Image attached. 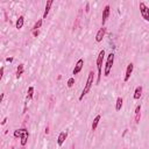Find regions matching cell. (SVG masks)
I'll list each match as a JSON object with an SVG mask.
<instances>
[{
  "mask_svg": "<svg viewBox=\"0 0 149 149\" xmlns=\"http://www.w3.org/2000/svg\"><path fill=\"white\" fill-rule=\"evenodd\" d=\"M23 23H25V16L23 15H20L19 19L16 20V23H15V28L17 30H20L22 27H23Z\"/></svg>",
  "mask_w": 149,
  "mask_h": 149,
  "instance_id": "obj_11",
  "label": "cell"
},
{
  "mask_svg": "<svg viewBox=\"0 0 149 149\" xmlns=\"http://www.w3.org/2000/svg\"><path fill=\"white\" fill-rule=\"evenodd\" d=\"M66 138H68V134H66L65 132H61V133L58 134V138H57V144H58L60 147L63 146V143L65 142Z\"/></svg>",
  "mask_w": 149,
  "mask_h": 149,
  "instance_id": "obj_10",
  "label": "cell"
},
{
  "mask_svg": "<svg viewBox=\"0 0 149 149\" xmlns=\"http://www.w3.org/2000/svg\"><path fill=\"white\" fill-rule=\"evenodd\" d=\"M140 13L142 15V17L146 21L149 22V7L144 4V3H140Z\"/></svg>",
  "mask_w": 149,
  "mask_h": 149,
  "instance_id": "obj_4",
  "label": "cell"
},
{
  "mask_svg": "<svg viewBox=\"0 0 149 149\" xmlns=\"http://www.w3.org/2000/svg\"><path fill=\"white\" fill-rule=\"evenodd\" d=\"M105 34H106V28H105V27H101V28L98 30V33L96 34V42H101L103 39H104V36H105Z\"/></svg>",
  "mask_w": 149,
  "mask_h": 149,
  "instance_id": "obj_9",
  "label": "cell"
},
{
  "mask_svg": "<svg viewBox=\"0 0 149 149\" xmlns=\"http://www.w3.org/2000/svg\"><path fill=\"white\" fill-rule=\"evenodd\" d=\"M109 13H111V11H109V6L106 5V6L104 7V11H103V19H101L103 27H104V25H105L106 21H107V19H108V16H109Z\"/></svg>",
  "mask_w": 149,
  "mask_h": 149,
  "instance_id": "obj_8",
  "label": "cell"
},
{
  "mask_svg": "<svg viewBox=\"0 0 149 149\" xmlns=\"http://www.w3.org/2000/svg\"><path fill=\"white\" fill-rule=\"evenodd\" d=\"M23 71H25V66H23V64H19V66H17V69H16V78L19 79L21 76H22V73H23Z\"/></svg>",
  "mask_w": 149,
  "mask_h": 149,
  "instance_id": "obj_15",
  "label": "cell"
},
{
  "mask_svg": "<svg viewBox=\"0 0 149 149\" xmlns=\"http://www.w3.org/2000/svg\"><path fill=\"white\" fill-rule=\"evenodd\" d=\"M133 70H134V64H133V63H129V64L127 65L126 73H125V78H123L125 82H128V81H129L130 76H132V73H133Z\"/></svg>",
  "mask_w": 149,
  "mask_h": 149,
  "instance_id": "obj_6",
  "label": "cell"
},
{
  "mask_svg": "<svg viewBox=\"0 0 149 149\" xmlns=\"http://www.w3.org/2000/svg\"><path fill=\"white\" fill-rule=\"evenodd\" d=\"M6 122H7V118H4V120H3V121H1V125H3V126H4V125H5V123H6Z\"/></svg>",
  "mask_w": 149,
  "mask_h": 149,
  "instance_id": "obj_25",
  "label": "cell"
},
{
  "mask_svg": "<svg viewBox=\"0 0 149 149\" xmlns=\"http://www.w3.org/2000/svg\"><path fill=\"white\" fill-rule=\"evenodd\" d=\"M83 65H84V60H83V58L78 60V62L76 63V65H74V69L72 70V74H78V73L82 71Z\"/></svg>",
  "mask_w": 149,
  "mask_h": 149,
  "instance_id": "obj_7",
  "label": "cell"
},
{
  "mask_svg": "<svg viewBox=\"0 0 149 149\" xmlns=\"http://www.w3.org/2000/svg\"><path fill=\"white\" fill-rule=\"evenodd\" d=\"M6 61H7V62H13V58H12V57H8V58H6Z\"/></svg>",
  "mask_w": 149,
  "mask_h": 149,
  "instance_id": "obj_26",
  "label": "cell"
},
{
  "mask_svg": "<svg viewBox=\"0 0 149 149\" xmlns=\"http://www.w3.org/2000/svg\"><path fill=\"white\" fill-rule=\"evenodd\" d=\"M140 119H141V106L138 105L135 107V122L139 123L140 122Z\"/></svg>",
  "mask_w": 149,
  "mask_h": 149,
  "instance_id": "obj_13",
  "label": "cell"
},
{
  "mask_svg": "<svg viewBox=\"0 0 149 149\" xmlns=\"http://www.w3.org/2000/svg\"><path fill=\"white\" fill-rule=\"evenodd\" d=\"M11 149H14V148H13V147H12V148H11Z\"/></svg>",
  "mask_w": 149,
  "mask_h": 149,
  "instance_id": "obj_28",
  "label": "cell"
},
{
  "mask_svg": "<svg viewBox=\"0 0 149 149\" xmlns=\"http://www.w3.org/2000/svg\"><path fill=\"white\" fill-rule=\"evenodd\" d=\"M100 119H101V115H97L96 118H95V120H93V122H92V130H96L97 129V127H98V123H99V121H100Z\"/></svg>",
  "mask_w": 149,
  "mask_h": 149,
  "instance_id": "obj_16",
  "label": "cell"
},
{
  "mask_svg": "<svg viewBox=\"0 0 149 149\" xmlns=\"http://www.w3.org/2000/svg\"><path fill=\"white\" fill-rule=\"evenodd\" d=\"M122 98L121 97H118L117 98V103H115V109L117 111H120L121 109V107H122Z\"/></svg>",
  "mask_w": 149,
  "mask_h": 149,
  "instance_id": "obj_18",
  "label": "cell"
},
{
  "mask_svg": "<svg viewBox=\"0 0 149 149\" xmlns=\"http://www.w3.org/2000/svg\"><path fill=\"white\" fill-rule=\"evenodd\" d=\"M28 136H29L28 130H27L26 128H22V129H21V138H20V143H21L22 147H25V146L27 144V142H28Z\"/></svg>",
  "mask_w": 149,
  "mask_h": 149,
  "instance_id": "obj_5",
  "label": "cell"
},
{
  "mask_svg": "<svg viewBox=\"0 0 149 149\" xmlns=\"http://www.w3.org/2000/svg\"><path fill=\"white\" fill-rule=\"evenodd\" d=\"M3 99H4V93H1V96H0V101H3Z\"/></svg>",
  "mask_w": 149,
  "mask_h": 149,
  "instance_id": "obj_27",
  "label": "cell"
},
{
  "mask_svg": "<svg viewBox=\"0 0 149 149\" xmlns=\"http://www.w3.org/2000/svg\"><path fill=\"white\" fill-rule=\"evenodd\" d=\"M54 1L52 0H49V1H47V5H46V9H44V13H43V19H47L48 14H49V11H50V7L52 6Z\"/></svg>",
  "mask_w": 149,
  "mask_h": 149,
  "instance_id": "obj_12",
  "label": "cell"
},
{
  "mask_svg": "<svg viewBox=\"0 0 149 149\" xmlns=\"http://www.w3.org/2000/svg\"><path fill=\"white\" fill-rule=\"evenodd\" d=\"M41 26H42V19H40V20H39V21H37V22L34 25L33 30H39V29L41 28Z\"/></svg>",
  "mask_w": 149,
  "mask_h": 149,
  "instance_id": "obj_19",
  "label": "cell"
},
{
  "mask_svg": "<svg viewBox=\"0 0 149 149\" xmlns=\"http://www.w3.org/2000/svg\"><path fill=\"white\" fill-rule=\"evenodd\" d=\"M141 96H142V86H136V89H135V91H134L133 98L138 100V99H140Z\"/></svg>",
  "mask_w": 149,
  "mask_h": 149,
  "instance_id": "obj_14",
  "label": "cell"
},
{
  "mask_svg": "<svg viewBox=\"0 0 149 149\" xmlns=\"http://www.w3.org/2000/svg\"><path fill=\"white\" fill-rule=\"evenodd\" d=\"M14 138H21V129L14 130Z\"/></svg>",
  "mask_w": 149,
  "mask_h": 149,
  "instance_id": "obj_21",
  "label": "cell"
},
{
  "mask_svg": "<svg viewBox=\"0 0 149 149\" xmlns=\"http://www.w3.org/2000/svg\"><path fill=\"white\" fill-rule=\"evenodd\" d=\"M73 84H74V78H73V77L69 78V79H68V86H69V87H72Z\"/></svg>",
  "mask_w": 149,
  "mask_h": 149,
  "instance_id": "obj_20",
  "label": "cell"
},
{
  "mask_svg": "<svg viewBox=\"0 0 149 149\" xmlns=\"http://www.w3.org/2000/svg\"><path fill=\"white\" fill-rule=\"evenodd\" d=\"M93 71H90L89 72V76H87V81H86V84H85V86H84V90H83V92L81 93V96H79V100H83V98L87 95L89 93V91L91 90V87H92V85H93Z\"/></svg>",
  "mask_w": 149,
  "mask_h": 149,
  "instance_id": "obj_1",
  "label": "cell"
},
{
  "mask_svg": "<svg viewBox=\"0 0 149 149\" xmlns=\"http://www.w3.org/2000/svg\"><path fill=\"white\" fill-rule=\"evenodd\" d=\"M39 34H40V30H33V35H34V37H37V36H39Z\"/></svg>",
  "mask_w": 149,
  "mask_h": 149,
  "instance_id": "obj_22",
  "label": "cell"
},
{
  "mask_svg": "<svg viewBox=\"0 0 149 149\" xmlns=\"http://www.w3.org/2000/svg\"><path fill=\"white\" fill-rule=\"evenodd\" d=\"M34 97V87L33 86H29L28 87V91H27V99L28 100H32Z\"/></svg>",
  "mask_w": 149,
  "mask_h": 149,
  "instance_id": "obj_17",
  "label": "cell"
},
{
  "mask_svg": "<svg viewBox=\"0 0 149 149\" xmlns=\"http://www.w3.org/2000/svg\"><path fill=\"white\" fill-rule=\"evenodd\" d=\"M122 149H127V148H122Z\"/></svg>",
  "mask_w": 149,
  "mask_h": 149,
  "instance_id": "obj_29",
  "label": "cell"
},
{
  "mask_svg": "<svg viewBox=\"0 0 149 149\" xmlns=\"http://www.w3.org/2000/svg\"><path fill=\"white\" fill-rule=\"evenodd\" d=\"M114 63V54L111 52L107 57V61H106V65H105V70H104V76H109V72H111V69H112V65Z\"/></svg>",
  "mask_w": 149,
  "mask_h": 149,
  "instance_id": "obj_3",
  "label": "cell"
},
{
  "mask_svg": "<svg viewBox=\"0 0 149 149\" xmlns=\"http://www.w3.org/2000/svg\"><path fill=\"white\" fill-rule=\"evenodd\" d=\"M4 76V66H1V69H0V78H3Z\"/></svg>",
  "mask_w": 149,
  "mask_h": 149,
  "instance_id": "obj_23",
  "label": "cell"
},
{
  "mask_svg": "<svg viewBox=\"0 0 149 149\" xmlns=\"http://www.w3.org/2000/svg\"><path fill=\"white\" fill-rule=\"evenodd\" d=\"M104 56H105V50H100L98 57H97V69H98V78H97V84L100 83L101 78V68H103V61H104Z\"/></svg>",
  "mask_w": 149,
  "mask_h": 149,
  "instance_id": "obj_2",
  "label": "cell"
},
{
  "mask_svg": "<svg viewBox=\"0 0 149 149\" xmlns=\"http://www.w3.org/2000/svg\"><path fill=\"white\" fill-rule=\"evenodd\" d=\"M89 11H90V4L86 3V9H85V12H89Z\"/></svg>",
  "mask_w": 149,
  "mask_h": 149,
  "instance_id": "obj_24",
  "label": "cell"
}]
</instances>
